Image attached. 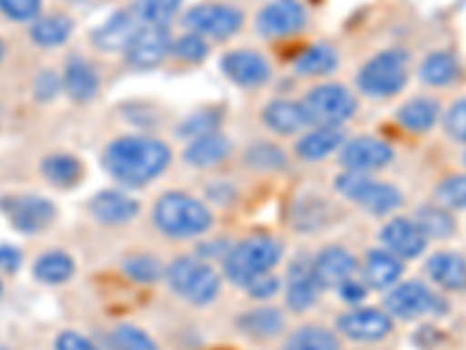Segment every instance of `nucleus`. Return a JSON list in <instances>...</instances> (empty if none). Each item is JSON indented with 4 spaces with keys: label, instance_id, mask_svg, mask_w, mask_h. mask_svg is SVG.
I'll list each match as a JSON object with an SVG mask.
<instances>
[{
    "label": "nucleus",
    "instance_id": "nucleus-3",
    "mask_svg": "<svg viewBox=\"0 0 466 350\" xmlns=\"http://www.w3.org/2000/svg\"><path fill=\"white\" fill-rule=\"evenodd\" d=\"M282 245L270 236H252L231 245L224 257V271L233 283L248 285L255 278L268 273L280 262Z\"/></svg>",
    "mask_w": 466,
    "mask_h": 350
},
{
    "label": "nucleus",
    "instance_id": "nucleus-41",
    "mask_svg": "<svg viewBox=\"0 0 466 350\" xmlns=\"http://www.w3.org/2000/svg\"><path fill=\"white\" fill-rule=\"evenodd\" d=\"M219 127V117L212 110H203L198 115L185 119V124L180 127V136L194 140L201 139V136H208V133H215Z\"/></svg>",
    "mask_w": 466,
    "mask_h": 350
},
{
    "label": "nucleus",
    "instance_id": "nucleus-44",
    "mask_svg": "<svg viewBox=\"0 0 466 350\" xmlns=\"http://www.w3.org/2000/svg\"><path fill=\"white\" fill-rule=\"evenodd\" d=\"M445 131L452 140H460V143H466V98L457 101L455 106L448 110L443 119Z\"/></svg>",
    "mask_w": 466,
    "mask_h": 350
},
{
    "label": "nucleus",
    "instance_id": "nucleus-9",
    "mask_svg": "<svg viewBox=\"0 0 466 350\" xmlns=\"http://www.w3.org/2000/svg\"><path fill=\"white\" fill-rule=\"evenodd\" d=\"M441 299L436 297L434 292L430 290L427 285L418 281H408L401 283L399 287H394L390 294H387V311L397 318L403 320H413L420 318V315L427 314H436L441 306Z\"/></svg>",
    "mask_w": 466,
    "mask_h": 350
},
{
    "label": "nucleus",
    "instance_id": "nucleus-24",
    "mask_svg": "<svg viewBox=\"0 0 466 350\" xmlns=\"http://www.w3.org/2000/svg\"><path fill=\"white\" fill-rule=\"evenodd\" d=\"M441 117V106L434 98H410L406 106L399 108L397 119L403 129L413 133L430 131Z\"/></svg>",
    "mask_w": 466,
    "mask_h": 350
},
{
    "label": "nucleus",
    "instance_id": "nucleus-38",
    "mask_svg": "<svg viewBox=\"0 0 466 350\" xmlns=\"http://www.w3.org/2000/svg\"><path fill=\"white\" fill-rule=\"evenodd\" d=\"M170 52L180 61H187V64H198L208 57V43L197 33H187V36L177 37L170 47Z\"/></svg>",
    "mask_w": 466,
    "mask_h": 350
},
{
    "label": "nucleus",
    "instance_id": "nucleus-30",
    "mask_svg": "<svg viewBox=\"0 0 466 350\" xmlns=\"http://www.w3.org/2000/svg\"><path fill=\"white\" fill-rule=\"evenodd\" d=\"M413 222L418 224L420 232H422L427 239H439V241L451 239L457 229L455 218H452L451 212L443 211V208L439 206L418 208V211H415Z\"/></svg>",
    "mask_w": 466,
    "mask_h": 350
},
{
    "label": "nucleus",
    "instance_id": "nucleus-17",
    "mask_svg": "<svg viewBox=\"0 0 466 350\" xmlns=\"http://www.w3.org/2000/svg\"><path fill=\"white\" fill-rule=\"evenodd\" d=\"M140 19L131 12H116L103 26L94 31V45L103 52H122L128 49L133 36L138 33Z\"/></svg>",
    "mask_w": 466,
    "mask_h": 350
},
{
    "label": "nucleus",
    "instance_id": "nucleus-16",
    "mask_svg": "<svg viewBox=\"0 0 466 350\" xmlns=\"http://www.w3.org/2000/svg\"><path fill=\"white\" fill-rule=\"evenodd\" d=\"M319 292H322V285L315 278L313 264H308L306 260L294 262L287 273V304L294 311H306V308L315 306Z\"/></svg>",
    "mask_w": 466,
    "mask_h": 350
},
{
    "label": "nucleus",
    "instance_id": "nucleus-18",
    "mask_svg": "<svg viewBox=\"0 0 466 350\" xmlns=\"http://www.w3.org/2000/svg\"><path fill=\"white\" fill-rule=\"evenodd\" d=\"M313 271L322 287H340L355 276L357 260L345 248H327L313 262Z\"/></svg>",
    "mask_w": 466,
    "mask_h": 350
},
{
    "label": "nucleus",
    "instance_id": "nucleus-4",
    "mask_svg": "<svg viewBox=\"0 0 466 350\" xmlns=\"http://www.w3.org/2000/svg\"><path fill=\"white\" fill-rule=\"evenodd\" d=\"M408 82V57L401 49H385L369 58L357 73V85L366 96H394Z\"/></svg>",
    "mask_w": 466,
    "mask_h": 350
},
{
    "label": "nucleus",
    "instance_id": "nucleus-28",
    "mask_svg": "<svg viewBox=\"0 0 466 350\" xmlns=\"http://www.w3.org/2000/svg\"><path fill=\"white\" fill-rule=\"evenodd\" d=\"M339 66V54L331 45L318 43L303 49L297 58H294V68L297 73L308 75V77H322L336 70Z\"/></svg>",
    "mask_w": 466,
    "mask_h": 350
},
{
    "label": "nucleus",
    "instance_id": "nucleus-50",
    "mask_svg": "<svg viewBox=\"0 0 466 350\" xmlns=\"http://www.w3.org/2000/svg\"><path fill=\"white\" fill-rule=\"evenodd\" d=\"M0 58H3V43H0Z\"/></svg>",
    "mask_w": 466,
    "mask_h": 350
},
{
    "label": "nucleus",
    "instance_id": "nucleus-11",
    "mask_svg": "<svg viewBox=\"0 0 466 350\" xmlns=\"http://www.w3.org/2000/svg\"><path fill=\"white\" fill-rule=\"evenodd\" d=\"M306 24V10L299 0H273L257 16V28L266 37H285L299 33Z\"/></svg>",
    "mask_w": 466,
    "mask_h": 350
},
{
    "label": "nucleus",
    "instance_id": "nucleus-49",
    "mask_svg": "<svg viewBox=\"0 0 466 350\" xmlns=\"http://www.w3.org/2000/svg\"><path fill=\"white\" fill-rule=\"evenodd\" d=\"M340 297L350 304L361 302V299L366 297L364 283H357V281H352V278H350V281H345L343 285H340Z\"/></svg>",
    "mask_w": 466,
    "mask_h": 350
},
{
    "label": "nucleus",
    "instance_id": "nucleus-23",
    "mask_svg": "<svg viewBox=\"0 0 466 350\" xmlns=\"http://www.w3.org/2000/svg\"><path fill=\"white\" fill-rule=\"evenodd\" d=\"M228 152H231V143L224 139L222 133L215 131L191 140L189 148L185 149V161L191 166H198V169H206V166H215L227 160Z\"/></svg>",
    "mask_w": 466,
    "mask_h": 350
},
{
    "label": "nucleus",
    "instance_id": "nucleus-35",
    "mask_svg": "<svg viewBox=\"0 0 466 350\" xmlns=\"http://www.w3.org/2000/svg\"><path fill=\"white\" fill-rule=\"evenodd\" d=\"M75 264L66 252H47L33 266V273H35L37 281L49 283V285H58V283H66L73 276Z\"/></svg>",
    "mask_w": 466,
    "mask_h": 350
},
{
    "label": "nucleus",
    "instance_id": "nucleus-42",
    "mask_svg": "<svg viewBox=\"0 0 466 350\" xmlns=\"http://www.w3.org/2000/svg\"><path fill=\"white\" fill-rule=\"evenodd\" d=\"M124 271H127L133 281L152 283L159 278L161 264L149 255H136V257H128V260L124 262Z\"/></svg>",
    "mask_w": 466,
    "mask_h": 350
},
{
    "label": "nucleus",
    "instance_id": "nucleus-34",
    "mask_svg": "<svg viewBox=\"0 0 466 350\" xmlns=\"http://www.w3.org/2000/svg\"><path fill=\"white\" fill-rule=\"evenodd\" d=\"M282 350H339V339L324 327H301L285 341Z\"/></svg>",
    "mask_w": 466,
    "mask_h": 350
},
{
    "label": "nucleus",
    "instance_id": "nucleus-20",
    "mask_svg": "<svg viewBox=\"0 0 466 350\" xmlns=\"http://www.w3.org/2000/svg\"><path fill=\"white\" fill-rule=\"evenodd\" d=\"M427 273L443 290H466V260L457 252H436L427 262Z\"/></svg>",
    "mask_w": 466,
    "mask_h": 350
},
{
    "label": "nucleus",
    "instance_id": "nucleus-13",
    "mask_svg": "<svg viewBox=\"0 0 466 350\" xmlns=\"http://www.w3.org/2000/svg\"><path fill=\"white\" fill-rule=\"evenodd\" d=\"M222 70L231 82L238 87H261L270 77V64L266 57L252 49H238V52H228L222 58Z\"/></svg>",
    "mask_w": 466,
    "mask_h": 350
},
{
    "label": "nucleus",
    "instance_id": "nucleus-26",
    "mask_svg": "<svg viewBox=\"0 0 466 350\" xmlns=\"http://www.w3.org/2000/svg\"><path fill=\"white\" fill-rule=\"evenodd\" d=\"M64 87L73 101H89L91 96L98 91V75L91 68L89 61L73 58V61L66 66Z\"/></svg>",
    "mask_w": 466,
    "mask_h": 350
},
{
    "label": "nucleus",
    "instance_id": "nucleus-19",
    "mask_svg": "<svg viewBox=\"0 0 466 350\" xmlns=\"http://www.w3.org/2000/svg\"><path fill=\"white\" fill-rule=\"evenodd\" d=\"M89 208L94 212V218L106 224H124L136 218L140 211L138 201H133L131 197L119 194V191H98L91 199Z\"/></svg>",
    "mask_w": 466,
    "mask_h": 350
},
{
    "label": "nucleus",
    "instance_id": "nucleus-45",
    "mask_svg": "<svg viewBox=\"0 0 466 350\" xmlns=\"http://www.w3.org/2000/svg\"><path fill=\"white\" fill-rule=\"evenodd\" d=\"M248 292H249V297H255V299H268L273 297L278 292V278L268 276V273H264V276L255 278L252 283H248Z\"/></svg>",
    "mask_w": 466,
    "mask_h": 350
},
{
    "label": "nucleus",
    "instance_id": "nucleus-7",
    "mask_svg": "<svg viewBox=\"0 0 466 350\" xmlns=\"http://www.w3.org/2000/svg\"><path fill=\"white\" fill-rule=\"evenodd\" d=\"M12 227L22 233H37L47 229L56 218V208L47 199L37 194H15L0 201Z\"/></svg>",
    "mask_w": 466,
    "mask_h": 350
},
{
    "label": "nucleus",
    "instance_id": "nucleus-37",
    "mask_svg": "<svg viewBox=\"0 0 466 350\" xmlns=\"http://www.w3.org/2000/svg\"><path fill=\"white\" fill-rule=\"evenodd\" d=\"M436 201L452 211L466 208V175H451L436 187Z\"/></svg>",
    "mask_w": 466,
    "mask_h": 350
},
{
    "label": "nucleus",
    "instance_id": "nucleus-43",
    "mask_svg": "<svg viewBox=\"0 0 466 350\" xmlns=\"http://www.w3.org/2000/svg\"><path fill=\"white\" fill-rule=\"evenodd\" d=\"M43 7V0H0V12L15 22H28L37 16Z\"/></svg>",
    "mask_w": 466,
    "mask_h": 350
},
{
    "label": "nucleus",
    "instance_id": "nucleus-51",
    "mask_svg": "<svg viewBox=\"0 0 466 350\" xmlns=\"http://www.w3.org/2000/svg\"><path fill=\"white\" fill-rule=\"evenodd\" d=\"M0 294H3V283H0Z\"/></svg>",
    "mask_w": 466,
    "mask_h": 350
},
{
    "label": "nucleus",
    "instance_id": "nucleus-36",
    "mask_svg": "<svg viewBox=\"0 0 466 350\" xmlns=\"http://www.w3.org/2000/svg\"><path fill=\"white\" fill-rule=\"evenodd\" d=\"M182 0H136L133 15L138 16L143 24H154V26H166V24L177 15Z\"/></svg>",
    "mask_w": 466,
    "mask_h": 350
},
{
    "label": "nucleus",
    "instance_id": "nucleus-1",
    "mask_svg": "<svg viewBox=\"0 0 466 350\" xmlns=\"http://www.w3.org/2000/svg\"><path fill=\"white\" fill-rule=\"evenodd\" d=\"M170 164V148L164 140L127 136L107 145L103 154V166L116 180L127 185H145L164 173Z\"/></svg>",
    "mask_w": 466,
    "mask_h": 350
},
{
    "label": "nucleus",
    "instance_id": "nucleus-5",
    "mask_svg": "<svg viewBox=\"0 0 466 350\" xmlns=\"http://www.w3.org/2000/svg\"><path fill=\"white\" fill-rule=\"evenodd\" d=\"M301 106L308 124L324 129H339L357 110L355 96L340 85L315 87L313 91H308Z\"/></svg>",
    "mask_w": 466,
    "mask_h": 350
},
{
    "label": "nucleus",
    "instance_id": "nucleus-6",
    "mask_svg": "<svg viewBox=\"0 0 466 350\" xmlns=\"http://www.w3.org/2000/svg\"><path fill=\"white\" fill-rule=\"evenodd\" d=\"M168 285L197 306H206L218 297L219 278L210 266L191 257H180L168 266Z\"/></svg>",
    "mask_w": 466,
    "mask_h": 350
},
{
    "label": "nucleus",
    "instance_id": "nucleus-14",
    "mask_svg": "<svg viewBox=\"0 0 466 350\" xmlns=\"http://www.w3.org/2000/svg\"><path fill=\"white\" fill-rule=\"evenodd\" d=\"M339 329L348 339L378 341L385 339L392 332V320L382 311H376V308H360V311L340 315Z\"/></svg>",
    "mask_w": 466,
    "mask_h": 350
},
{
    "label": "nucleus",
    "instance_id": "nucleus-52",
    "mask_svg": "<svg viewBox=\"0 0 466 350\" xmlns=\"http://www.w3.org/2000/svg\"><path fill=\"white\" fill-rule=\"evenodd\" d=\"M0 350H5V348H0Z\"/></svg>",
    "mask_w": 466,
    "mask_h": 350
},
{
    "label": "nucleus",
    "instance_id": "nucleus-25",
    "mask_svg": "<svg viewBox=\"0 0 466 350\" xmlns=\"http://www.w3.org/2000/svg\"><path fill=\"white\" fill-rule=\"evenodd\" d=\"M343 131L340 129H324L315 127V131L306 133L301 140L297 143V154L303 161H319L324 160L327 154H331L334 149L340 148L343 143Z\"/></svg>",
    "mask_w": 466,
    "mask_h": 350
},
{
    "label": "nucleus",
    "instance_id": "nucleus-15",
    "mask_svg": "<svg viewBox=\"0 0 466 350\" xmlns=\"http://www.w3.org/2000/svg\"><path fill=\"white\" fill-rule=\"evenodd\" d=\"M380 239L390 248V252H394L397 257H406V260L418 257L427 248V241H430L420 232V227L413 220L406 218H397L392 222H387L380 233Z\"/></svg>",
    "mask_w": 466,
    "mask_h": 350
},
{
    "label": "nucleus",
    "instance_id": "nucleus-22",
    "mask_svg": "<svg viewBox=\"0 0 466 350\" xmlns=\"http://www.w3.org/2000/svg\"><path fill=\"white\" fill-rule=\"evenodd\" d=\"M401 201L403 197L397 187L373 180L371 175H369V180L364 182V187H361L360 194L355 197V203H360L371 215H387V212H392L394 208L401 206Z\"/></svg>",
    "mask_w": 466,
    "mask_h": 350
},
{
    "label": "nucleus",
    "instance_id": "nucleus-31",
    "mask_svg": "<svg viewBox=\"0 0 466 350\" xmlns=\"http://www.w3.org/2000/svg\"><path fill=\"white\" fill-rule=\"evenodd\" d=\"M70 33H73V22L64 15L45 16L31 26L33 43L40 45V47H58L68 40Z\"/></svg>",
    "mask_w": 466,
    "mask_h": 350
},
{
    "label": "nucleus",
    "instance_id": "nucleus-33",
    "mask_svg": "<svg viewBox=\"0 0 466 350\" xmlns=\"http://www.w3.org/2000/svg\"><path fill=\"white\" fill-rule=\"evenodd\" d=\"M43 175L52 185L70 187L80 180L82 164L73 154H52L43 161Z\"/></svg>",
    "mask_w": 466,
    "mask_h": 350
},
{
    "label": "nucleus",
    "instance_id": "nucleus-40",
    "mask_svg": "<svg viewBox=\"0 0 466 350\" xmlns=\"http://www.w3.org/2000/svg\"><path fill=\"white\" fill-rule=\"evenodd\" d=\"M115 344L119 350H159L143 329L133 324H119L115 329Z\"/></svg>",
    "mask_w": 466,
    "mask_h": 350
},
{
    "label": "nucleus",
    "instance_id": "nucleus-48",
    "mask_svg": "<svg viewBox=\"0 0 466 350\" xmlns=\"http://www.w3.org/2000/svg\"><path fill=\"white\" fill-rule=\"evenodd\" d=\"M56 350H96L85 336L75 335V332H64L56 339Z\"/></svg>",
    "mask_w": 466,
    "mask_h": 350
},
{
    "label": "nucleus",
    "instance_id": "nucleus-12",
    "mask_svg": "<svg viewBox=\"0 0 466 350\" xmlns=\"http://www.w3.org/2000/svg\"><path fill=\"white\" fill-rule=\"evenodd\" d=\"M394 160V149L373 136H360V139L350 140L343 149H340V164L348 170H373L382 169Z\"/></svg>",
    "mask_w": 466,
    "mask_h": 350
},
{
    "label": "nucleus",
    "instance_id": "nucleus-10",
    "mask_svg": "<svg viewBox=\"0 0 466 350\" xmlns=\"http://www.w3.org/2000/svg\"><path fill=\"white\" fill-rule=\"evenodd\" d=\"M170 47H173V40H170L168 28L145 24L133 36L127 49V58L128 64L136 66V68H154L168 57Z\"/></svg>",
    "mask_w": 466,
    "mask_h": 350
},
{
    "label": "nucleus",
    "instance_id": "nucleus-21",
    "mask_svg": "<svg viewBox=\"0 0 466 350\" xmlns=\"http://www.w3.org/2000/svg\"><path fill=\"white\" fill-rule=\"evenodd\" d=\"M401 260L390 250H371L364 264V283L373 290L390 287L401 278Z\"/></svg>",
    "mask_w": 466,
    "mask_h": 350
},
{
    "label": "nucleus",
    "instance_id": "nucleus-2",
    "mask_svg": "<svg viewBox=\"0 0 466 350\" xmlns=\"http://www.w3.org/2000/svg\"><path fill=\"white\" fill-rule=\"evenodd\" d=\"M154 224L170 239H194L210 229L212 212L185 191H168L154 206Z\"/></svg>",
    "mask_w": 466,
    "mask_h": 350
},
{
    "label": "nucleus",
    "instance_id": "nucleus-29",
    "mask_svg": "<svg viewBox=\"0 0 466 350\" xmlns=\"http://www.w3.org/2000/svg\"><path fill=\"white\" fill-rule=\"evenodd\" d=\"M460 75L457 57L451 52H434L420 66V80L430 87H448Z\"/></svg>",
    "mask_w": 466,
    "mask_h": 350
},
{
    "label": "nucleus",
    "instance_id": "nucleus-39",
    "mask_svg": "<svg viewBox=\"0 0 466 350\" xmlns=\"http://www.w3.org/2000/svg\"><path fill=\"white\" fill-rule=\"evenodd\" d=\"M245 161L259 170H276L285 166V152L276 145H255L245 152Z\"/></svg>",
    "mask_w": 466,
    "mask_h": 350
},
{
    "label": "nucleus",
    "instance_id": "nucleus-32",
    "mask_svg": "<svg viewBox=\"0 0 466 350\" xmlns=\"http://www.w3.org/2000/svg\"><path fill=\"white\" fill-rule=\"evenodd\" d=\"M240 329L248 332L249 336H259V339H268V336H276L282 329L285 320H282V314L278 308H255L245 314L243 318L238 320Z\"/></svg>",
    "mask_w": 466,
    "mask_h": 350
},
{
    "label": "nucleus",
    "instance_id": "nucleus-47",
    "mask_svg": "<svg viewBox=\"0 0 466 350\" xmlns=\"http://www.w3.org/2000/svg\"><path fill=\"white\" fill-rule=\"evenodd\" d=\"M22 266V252L12 245H0V271L15 273Z\"/></svg>",
    "mask_w": 466,
    "mask_h": 350
},
{
    "label": "nucleus",
    "instance_id": "nucleus-8",
    "mask_svg": "<svg viewBox=\"0 0 466 350\" xmlns=\"http://www.w3.org/2000/svg\"><path fill=\"white\" fill-rule=\"evenodd\" d=\"M185 26L201 37L224 40L240 31L243 12L231 5H197L185 15Z\"/></svg>",
    "mask_w": 466,
    "mask_h": 350
},
{
    "label": "nucleus",
    "instance_id": "nucleus-27",
    "mask_svg": "<svg viewBox=\"0 0 466 350\" xmlns=\"http://www.w3.org/2000/svg\"><path fill=\"white\" fill-rule=\"evenodd\" d=\"M264 124L276 133H297L308 124L301 103L273 101L264 108Z\"/></svg>",
    "mask_w": 466,
    "mask_h": 350
},
{
    "label": "nucleus",
    "instance_id": "nucleus-46",
    "mask_svg": "<svg viewBox=\"0 0 466 350\" xmlns=\"http://www.w3.org/2000/svg\"><path fill=\"white\" fill-rule=\"evenodd\" d=\"M58 87H61L58 77L52 73V70H47V73H43L40 77H37L35 96L40 98V101H49V98H54V96H56Z\"/></svg>",
    "mask_w": 466,
    "mask_h": 350
}]
</instances>
